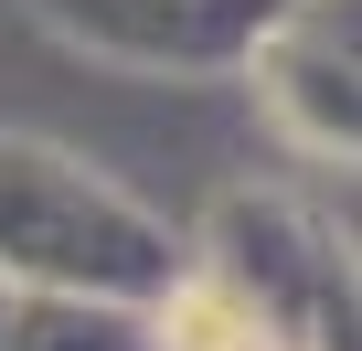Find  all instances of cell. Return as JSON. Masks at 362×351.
<instances>
[{
    "mask_svg": "<svg viewBox=\"0 0 362 351\" xmlns=\"http://www.w3.org/2000/svg\"><path fill=\"white\" fill-rule=\"evenodd\" d=\"M170 351H267V340H256L245 298H224V287H192V298H170Z\"/></svg>",
    "mask_w": 362,
    "mask_h": 351,
    "instance_id": "cell-1",
    "label": "cell"
}]
</instances>
